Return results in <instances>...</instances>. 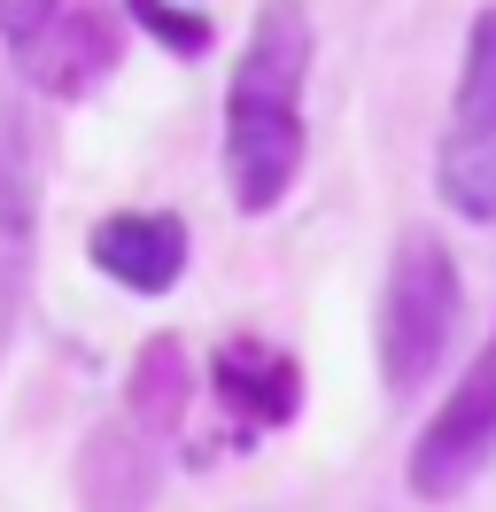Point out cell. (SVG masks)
Listing matches in <instances>:
<instances>
[{"label": "cell", "mask_w": 496, "mask_h": 512, "mask_svg": "<svg viewBox=\"0 0 496 512\" xmlns=\"http://www.w3.org/2000/svg\"><path fill=\"white\" fill-rule=\"evenodd\" d=\"M310 32L303 0H264L248 24L233 78H225V125H217V163H225V194L241 218H272L295 194L310 156V125H303V94H310Z\"/></svg>", "instance_id": "1"}, {"label": "cell", "mask_w": 496, "mask_h": 512, "mask_svg": "<svg viewBox=\"0 0 496 512\" xmlns=\"http://www.w3.org/2000/svg\"><path fill=\"white\" fill-rule=\"evenodd\" d=\"M458 311H465V280L458 256L434 225H403L388 272H380V311H372V357H380V388L411 396L442 373V357L458 342Z\"/></svg>", "instance_id": "2"}, {"label": "cell", "mask_w": 496, "mask_h": 512, "mask_svg": "<svg viewBox=\"0 0 496 512\" xmlns=\"http://www.w3.org/2000/svg\"><path fill=\"white\" fill-rule=\"evenodd\" d=\"M0 55L39 101H93L124 63L117 0H0Z\"/></svg>", "instance_id": "3"}, {"label": "cell", "mask_w": 496, "mask_h": 512, "mask_svg": "<svg viewBox=\"0 0 496 512\" xmlns=\"http://www.w3.org/2000/svg\"><path fill=\"white\" fill-rule=\"evenodd\" d=\"M434 194L465 225H496V0L465 32L450 125H442V148H434Z\"/></svg>", "instance_id": "4"}, {"label": "cell", "mask_w": 496, "mask_h": 512, "mask_svg": "<svg viewBox=\"0 0 496 512\" xmlns=\"http://www.w3.org/2000/svg\"><path fill=\"white\" fill-rule=\"evenodd\" d=\"M489 466H496V326H489V342L473 350L465 381L442 396V412L419 427V443L403 458V481H411L419 505H450Z\"/></svg>", "instance_id": "5"}, {"label": "cell", "mask_w": 496, "mask_h": 512, "mask_svg": "<svg viewBox=\"0 0 496 512\" xmlns=\"http://www.w3.org/2000/svg\"><path fill=\"white\" fill-rule=\"evenodd\" d=\"M202 381H210L217 412L241 443L287 435L303 419V365H295V350H279L264 334H225L210 350V365H202Z\"/></svg>", "instance_id": "6"}, {"label": "cell", "mask_w": 496, "mask_h": 512, "mask_svg": "<svg viewBox=\"0 0 496 512\" xmlns=\"http://www.w3.org/2000/svg\"><path fill=\"white\" fill-rule=\"evenodd\" d=\"M186 256H194V233H186L179 210H109V218H93V233H86V264L117 295H140V303L179 288Z\"/></svg>", "instance_id": "7"}, {"label": "cell", "mask_w": 496, "mask_h": 512, "mask_svg": "<svg viewBox=\"0 0 496 512\" xmlns=\"http://www.w3.org/2000/svg\"><path fill=\"white\" fill-rule=\"evenodd\" d=\"M194 350H186V334H148L140 350H132V365H124V419L132 427H148L155 443L163 435H179L186 412H194Z\"/></svg>", "instance_id": "8"}, {"label": "cell", "mask_w": 496, "mask_h": 512, "mask_svg": "<svg viewBox=\"0 0 496 512\" xmlns=\"http://www.w3.org/2000/svg\"><path fill=\"white\" fill-rule=\"evenodd\" d=\"M155 435L132 427V419H109L93 427L86 450H78V489H86V512H148L155 505Z\"/></svg>", "instance_id": "9"}, {"label": "cell", "mask_w": 496, "mask_h": 512, "mask_svg": "<svg viewBox=\"0 0 496 512\" xmlns=\"http://www.w3.org/2000/svg\"><path fill=\"white\" fill-rule=\"evenodd\" d=\"M47 210V179H39V140L16 86H0V249H31Z\"/></svg>", "instance_id": "10"}, {"label": "cell", "mask_w": 496, "mask_h": 512, "mask_svg": "<svg viewBox=\"0 0 496 512\" xmlns=\"http://www.w3.org/2000/svg\"><path fill=\"white\" fill-rule=\"evenodd\" d=\"M132 8V24L140 32H155V47H171V55H210V39H217V24L202 16V8H179V0H124Z\"/></svg>", "instance_id": "11"}]
</instances>
